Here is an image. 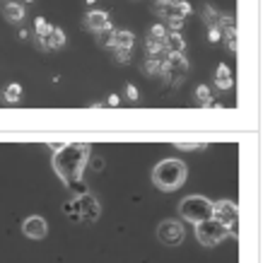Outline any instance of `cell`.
I'll return each instance as SVG.
<instances>
[{
  "mask_svg": "<svg viewBox=\"0 0 263 263\" xmlns=\"http://www.w3.org/2000/svg\"><path fill=\"white\" fill-rule=\"evenodd\" d=\"M215 85H217V89H230L232 85H234V80H232V70H230V65H224V63L217 65Z\"/></svg>",
  "mask_w": 263,
  "mask_h": 263,
  "instance_id": "obj_15",
  "label": "cell"
},
{
  "mask_svg": "<svg viewBox=\"0 0 263 263\" xmlns=\"http://www.w3.org/2000/svg\"><path fill=\"white\" fill-rule=\"evenodd\" d=\"M48 147H51V150H53V152H58V150H63V147H65V143H48Z\"/></svg>",
  "mask_w": 263,
  "mask_h": 263,
  "instance_id": "obj_31",
  "label": "cell"
},
{
  "mask_svg": "<svg viewBox=\"0 0 263 263\" xmlns=\"http://www.w3.org/2000/svg\"><path fill=\"white\" fill-rule=\"evenodd\" d=\"M3 17L12 24L22 22L24 20V5H20V3H5V5H3Z\"/></svg>",
  "mask_w": 263,
  "mask_h": 263,
  "instance_id": "obj_14",
  "label": "cell"
},
{
  "mask_svg": "<svg viewBox=\"0 0 263 263\" xmlns=\"http://www.w3.org/2000/svg\"><path fill=\"white\" fill-rule=\"evenodd\" d=\"M203 22H205L208 27H217V22H220V12H217L213 5H205V8H203Z\"/></svg>",
  "mask_w": 263,
  "mask_h": 263,
  "instance_id": "obj_22",
  "label": "cell"
},
{
  "mask_svg": "<svg viewBox=\"0 0 263 263\" xmlns=\"http://www.w3.org/2000/svg\"><path fill=\"white\" fill-rule=\"evenodd\" d=\"M114 53H116V63H121V65H126L128 61H130V48H116V51H114Z\"/></svg>",
  "mask_w": 263,
  "mask_h": 263,
  "instance_id": "obj_26",
  "label": "cell"
},
{
  "mask_svg": "<svg viewBox=\"0 0 263 263\" xmlns=\"http://www.w3.org/2000/svg\"><path fill=\"white\" fill-rule=\"evenodd\" d=\"M63 213L70 220H75V222H82V217H80V203H78V198H72V200H68L63 205Z\"/></svg>",
  "mask_w": 263,
  "mask_h": 263,
  "instance_id": "obj_20",
  "label": "cell"
},
{
  "mask_svg": "<svg viewBox=\"0 0 263 263\" xmlns=\"http://www.w3.org/2000/svg\"><path fill=\"white\" fill-rule=\"evenodd\" d=\"M183 237H186V232H183V224L179 220H164L157 227V239L164 247H179L183 241Z\"/></svg>",
  "mask_w": 263,
  "mask_h": 263,
  "instance_id": "obj_7",
  "label": "cell"
},
{
  "mask_svg": "<svg viewBox=\"0 0 263 263\" xmlns=\"http://www.w3.org/2000/svg\"><path fill=\"white\" fill-rule=\"evenodd\" d=\"M213 220L222 222L224 227H230L232 222H237V220H239V208H237V203H232V200H217V203H213Z\"/></svg>",
  "mask_w": 263,
  "mask_h": 263,
  "instance_id": "obj_8",
  "label": "cell"
},
{
  "mask_svg": "<svg viewBox=\"0 0 263 263\" xmlns=\"http://www.w3.org/2000/svg\"><path fill=\"white\" fill-rule=\"evenodd\" d=\"M3 99H5L8 104H17L20 99H22V85H17V82L8 85V87L3 89Z\"/></svg>",
  "mask_w": 263,
  "mask_h": 263,
  "instance_id": "obj_18",
  "label": "cell"
},
{
  "mask_svg": "<svg viewBox=\"0 0 263 263\" xmlns=\"http://www.w3.org/2000/svg\"><path fill=\"white\" fill-rule=\"evenodd\" d=\"M183 48H186V41L179 32H167L164 36V51L167 53H183Z\"/></svg>",
  "mask_w": 263,
  "mask_h": 263,
  "instance_id": "obj_13",
  "label": "cell"
},
{
  "mask_svg": "<svg viewBox=\"0 0 263 263\" xmlns=\"http://www.w3.org/2000/svg\"><path fill=\"white\" fill-rule=\"evenodd\" d=\"M155 12L164 22L172 20V17H183L186 20L191 15V3H186V0H155Z\"/></svg>",
  "mask_w": 263,
  "mask_h": 263,
  "instance_id": "obj_5",
  "label": "cell"
},
{
  "mask_svg": "<svg viewBox=\"0 0 263 263\" xmlns=\"http://www.w3.org/2000/svg\"><path fill=\"white\" fill-rule=\"evenodd\" d=\"M186 174H189V169L181 160H162L152 169V181L162 191H176L186 181Z\"/></svg>",
  "mask_w": 263,
  "mask_h": 263,
  "instance_id": "obj_2",
  "label": "cell"
},
{
  "mask_svg": "<svg viewBox=\"0 0 263 263\" xmlns=\"http://www.w3.org/2000/svg\"><path fill=\"white\" fill-rule=\"evenodd\" d=\"M78 203H80V217L85 222H97L99 220V200L92 193L78 196Z\"/></svg>",
  "mask_w": 263,
  "mask_h": 263,
  "instance_id": "obj_10",
  "label": "cell"
},
{
  "mask_svg": "<svg viewBox=\"0 0 263 263\" xmlns=\"http://www.w3.org/2000/svg\"><path fill=\"white\" fill-rule=\"evenodd\" d=\"M164 61H167V53L164 56H160V58H147L145 61V72L147 75H162V70H164Z\"/></svg>",
  "mask_w": 263,
  "mask_h": 263,
  "instance_id": "obj_17",
  "label": "cell"
},
{
  "mask_svg": "<svg viewBox=\"0 0 263 263\" xmlns=\"http://www.w3.org/2000/svg\"><path fill=\"white\" fill-rule=\"evenodd\" d=\"M222 36H224V46L230 48V51H237V27H230V29H224Z\"/></svg>",
  "mask_w": 263,
  "mask_h": 263,
  "instance_id": "obj_24",
  "label": "cell"
},
{
  "mask_svg": "<svg viewBox=\"0 0 263 263\" xmlns=\"http://www.w3.org/2000/svg\"><path fill=\"white\" fill-rule=\"evenodd\" d=\"M24 3H34V0H24Z\"/></svg>",
  "mask_w": 263,
  "mask_h": 263,
  "instance_id": "obj_32",
  "label": "cell"
},
{
  "mask_svg": "<svg viewBox=\"0 0 263 263\" xmlns=\"http://www.w3.org/2000/svg\"><path fill=\"white\" fill-rule=\"evenodd\" d=\"M196 99H198L200 106H215V102H213V95H210V87H208V85H200V87L196 89Z\"/></svg>",
  "mask_w": 263,
  "mask_h": 263,
  "instance_id": "obj_21",
  "label": "cell"
},
{
  "mask_svg": "<svg viewBox=\"0 0 263 263\" xmlns=\"http://www.w3.org/2000/svg\"><path fill=\"white\" fill-rule=\"evenodd\" d=\"M53 29V24H48L44 17H36L34 20V32H36V44H39V48L44 51V39L48 36V32Z\"/></svg>",
  "mask_w": 263,
  "mask_h": 263,
  "instance_id": "obj_16",
  "label": "cell"
},
{
  "mask_svg": "<svg viewBox=\"0 0 263 263\" xmlns=\"http://www.w3.org/2000/svg\"><path fill=\"white\" fill-rule=\"evenodd\" d=\"M85 27H87L89 32H111V20H109V12H104V10H92L85 15Z\"/></svg>",
  "mask_w": 263,
  "mask_h": 263,
  "instance_id": "obj_9",
  "label": "cell"
},
{
  "mask_svg": "<svg viewBox=\"0 0 263 263\" xmlns=\"http://www.w3.org/2000/svg\"><path fill=\"white\" fill-rule=\"evenodd\" d=\"M22 232L29 237V239H44L46 237V232H48V224L44 217L39 215H32V217H27L22 222Z\"/></svg>",
  "mask_w": 263,
  "mask_h": 263,
  "instance_id": "obj_11",
  "label": "cell"
},
{
  "mask_svg": "<svg viewBox=\"0 0 263 263\" xmlns=\"http://www.w3.org/2000/svg\"><path fill=\"white\" fill-rule=\"evenodd\" d=\"M87 162H92V167H95V169H104V160H102V157H89Z\"/></svg>",
  "mask_w": 263,
  "mask_h": 263,
  "instance_id": "obj_29",
  "label": "cell"
},
{
  "mask_svg": "<svg viewBox=\"0 0 263 263\" xmlns=\"http://www.w3.org/2000/svg\"><path fill=\"white\" fill-rule=\"evenodd\" d=\"M89 160V145L87 143H65L63 150L53 155V169H56L58 179L72 189V191L82 196L87 193V186L82 183V172Z\"/></svg>",
  "mask_w": 263,
  "mask_h": 263,
  "instance_id": "obj_1",
  "label": "cell"
},
{
  "mask_svg": "<svg viewBox=\"0 0 263 263\" xmlns=\"http://www.w3.org/2000/svg\"><path fill=\"white\" fill-rule=\"evenodd\" d=\"M186 72H189V61L183 58V53H167L162 75H164L172 85H179V82L186 78Z\"/></svg>",
  "mask_w": 263,
  "mask_h": 263,
  "instance_id": "obj_6",
  "label": "cell"
},
{
  "mask_svg": "<svg viewBox=\"0 0 263 263\" xmlns=\"http://www.w3.org/2000/svg\"><path fill=\"white\" fill-rule=\"evenodd\" d=\"M126 95H128V99H130V102H138V87L136 85H126Z\"/></svg>",
  "mask_w": 263,
  "mask_h": 263,
  "instance_id": "obj_28",
  "label": "cell"
},
{
  "mask_svg": "<svg viewBox=\"0 0 263 263\" xmlns=\"http://www.w3.org/2000/svg\"><path fill=\"white\" fill-rule=\"evenodd\" d=\"M179 150H205L208 145L205 143H176Z\"/></svg>",
  "mask_w": 263,
  "mask_h": 263,
  "instance_id": "obj_27",
  "label": "cell"
},
{
  "mask_svg": "<svg viewBox=\"0 0 263 263\" xmlns=\"http://www.w3.org/2000/svg\"><path fill=\"white\" fill-rule=\"evenodd\" d=\"M179 213L186 222L198 224L203 220H210L213 217V200L205 198V196H189V198L181 200L179 205Z\"/></svg>",
  "mask_w": 263,
  "mask_h": 263,
  "instance_id": "obj_3",
  "label": "cell"
},
{
  "mask_svg": "<svg viewBox=\"0 0 263 263\" xmlns=\"http://www.w3.org/2000/svg\"><path fill=\"white\" fill-rule=\"evenodd\" d=\"M106 104H109V106H119V97H116V95H111V97H109V99H106Z\"/></svg>",
  "mask_w": 263,
  "mask_h": 263,
  "instance_id": "obj_30",
  "label": "cell"
},
{
  "mask_svg": "<svg viewBox=\"0 0 263 263\" xmlns=\"http://www.w3.org/2000/svg\"><path fill=\"white\" fill-rule=\"evenodd\" d=\"M145 51H147V58H160L164 56V41H155V39H147L145 41Z\"/></svg>",
  "mask_w": 263,
  "mask_h": 263,
  "instance_id": "obj_19",
  "label": "cell"
},
{
  "mask_svg": "<svg viewBox=\"0 0 263 263\" xmlns=\"http://www.w3.org/2000/svg\"><path fill=\"white\" fill-rule=\"evenodd\" d=\"M65 46V32L61 27H53L48 36L44 39V51H53V48H63Z\"/></svg>",
  "mask_w": 263,
  "mask_h": 263,
  "instance_id": "obj_12",
  "label": "cell"
},
{
  "mask_svg": "<svg viewBox=\"0 0 263 263\" xmlns=\"http://www.w3.org/2000/svg\"><path fill=\"white\" fill-rule=\"evenodd\" d=\"M227 227H224L222 222H217V220H203V222L196 224V239L203 244V247H217L222 239H227Z\"/></svg>",
  "mask_w": 263,
  "mask_h": 263,
  "instance_id": "obj_4",
  "label": "cell"
},
{
  "mask_svg": "<svg viewBox=\"0 0 263 263\" xmlns=\"http://www.w3.org/2000/svg\"><path fill=\"white\" fill-rule=\"evenodd\" d=\"M208 41L210 44H220L222 41V29L220 27H208Z\"/></svg>",
  "mask_w": 263,
  "mask_h": 263,
  "instance_id": "obj_25",
  "label": "cell"
},
{
  "mask_svg": "<svg viewBox=\"0 0 263 263\" xmlns=\"http://www.w3.org/2000/svg\"><path fill=\"white\" fill-rule=\"evenodd\" d=\"M167 27L164 24H152L150 32H147V39H155V41H164V36H167Z\"/></svg>",
  "mask_w": 263,
  "mask_h": 263,
  "instance_id": "obj_23",
  "label": "cell"
}]
</instances>
